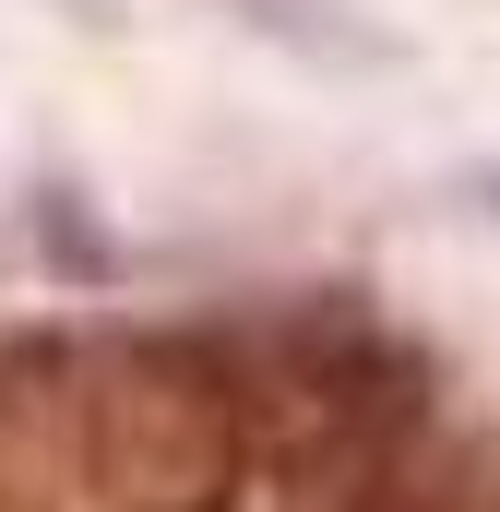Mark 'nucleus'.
I'll use <instances>...</instances> for the list:
<instances>
[{"label": "nucleus", "instance_id": "nucleus-2", "mask_svg": "<svg viewBox=\"0 0 500 512\" xmlns=\"http://www.w3.org/2000/svg\"><path fill=\"white\" fill-rule=\"evenodd\" d=\"M250 24L286 36V48H310V60H381V36L370 24H334V0H250Z\"/></svg>", "mask_w": 500, "mask_h": 512}, {"label": "nucleus", "instance_id": "nucleus-1", "mask_svg": "<svg viewBox=\"0 0 500 512\" xmlns=\"http://www.w3.org/2000/svg\"><path fill=\"white\" fill-rule=\"evenodd\" d=\"M370 512H500V429H405L370 465Z\"/></svg>", "mask_w": 500, "mask_h": 512}, {"label": "nucleus", "instance_id": "nucleus-3", "mask_svg": "<svg viewBox=\"0 0 500 512\" xmlns=\"http://www.w3.org/2000/svg\"><path fill=\"white\" fill-rule=\"evenodd\" d=\"M465 203H477V215L500 227V155H489V167H465Z\"/></svg>", "mask_w": 500, "mask_h": 512}]
</instances>
